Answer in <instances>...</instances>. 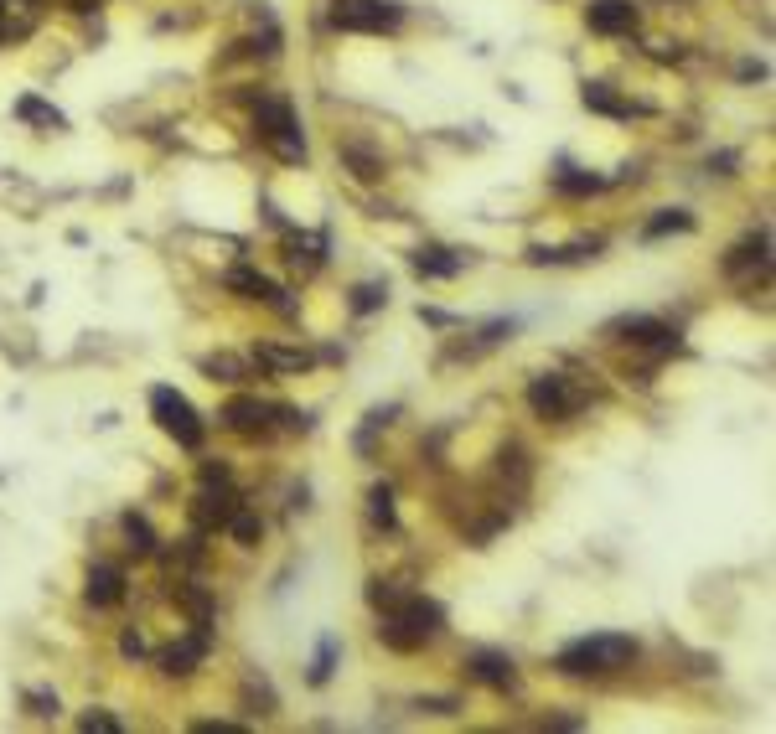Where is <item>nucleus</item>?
<instances>
[{"instance_id": "nucleus-1", "label": "nucleus", "mask_w": 776, "mask_h": 734, "mask_svg": "<svg viewBox=\"0 0 776 734\" xmlns=\"http://www.w3.org/2000/svg\"><path fill=\"white\" fill-rule=\"evenodd\" d=\"M632 662H637V641L616 636V631L580 636V641H570V647L559 652V672H570V678H601V672H621Z\"/></svg>"}, {"instance_id": "nucleus-2", "label": "nucleus", "mask_w": 776, "mask_h": 734, "mask_svg": "<svg viewBox=\"0 0 776 734\" xmlns=\"http://www.w3.org/2000/svg\"><path fill=\"white\" fill-rule=\"evenodd\" d=\"M254 130H259L264 145L275 150V161H285V166H301V161H306L301 119H295V109H290L285 99H275V94L254 99Z\"/></svg>"}, {"instance_id": "nucleus-3", "label": "nucleus", "mask_w": 776, "mask_h": 734, "mask_svg": "<svg viewBox=\"0 0 776 734\" xmlns=\"http://www.w3.org/2000/svg\"><path fill=\"white\" fill-rule=\"evenodd\" d=\"M332 26L342 32H363V37H383L404 26V6L399 0H332Z\"/></svg>"}, {"instance_id": "nucleus-4", "label": "nucleus", "mask_w": 776, "mask_h": 734, "mask_svg": "<svg viewBox=\"0 0 776 734\" xmlns=\"http://www.w3.org/2000/svg\"><path fill=\"white\" fill-rule=\"evenodd\" d=\"M151 414H156V424L161 430L182 445V450H197L202 445V419H197V409H192V399L187 393H176V388H151Z\"/></svg>"}, {"instance_id": "nucleus-5", "label": "nucleus", "mask_w": 776, "mask_h": 734, "mask_svg": "<svg viewBox=\"0 0 776 734\" xmlns=\"http://www.w3.org/2000/svg\"><path fill=\"white\" fill-rule=\"evenodd\" d=\"M528 409L539 414V419L564 424V419H575L585 409V393L564 378V373H539V378L528 383Z\"/></svg>"}, {"instance_id": "nucleus-6", "label": "nucleus", "mask_w": 776, "mask_h": 734, "mask_svg": "<svg viewBox=\"0 0 776 734\" xmlns=\"http://www.w3.org/2000/svg\"><path fill=\"white\" fill-rule=\"evenodd\" d=\"M611 342H632V347H658V352H673L678 347V331L658 316H616L606 326Z\"/></svg>"}, {"instance_id": "nucleus-7", "label": "nucleus", "mask_w": 776, "mask_h": 734, "mask_svg": "<svg viewBox=\"0 0 776 734\" xmlns=\"http://www.w3.org/2000/svg\"><path fill=\"white\" fill-rule=\"evenodd\" d=\"M233 435H249V440H259V435H270V424H275V404H259V399H249V393H238V399H228L223 404V414H218Z\"/></svg>"}, {"instance_id": "nucleus-8", "label": "nucleus", "mask_w": 776, "mask_h": 734, "mask_svg": "<svg viewBox=\"0 0 776 734\" xmlns=\"http://www.w3.org/2000/svg\"><path fill=\"white\" fill-rule=\"evenodd\" d=\"M228 290H238V295H244V300H264V305H275V311H295V300L270 280V274H259V269H249V264H233L228 269Z\"/></svg>"}, {"instance_id": "nucleus-9", "label": "nucleus", "mask_w": 776, "mask_h": 734, "mask_svg": "<svg viewBox=\"0 0 776 734\" xmlns=\"http://www.w3.org/2000/svg\"><path fill=\"white\" fill-rule=\"evenodd\" d=\"M207 647H213V626H192V636H182L171 652H161V672L166 678H187V672L207 657Z\"/></svg>"}, {"instance_id": "nucleus-10", "label": "nucleus", "mask_w": 776, "mask_h": 734, "mask_svg": "<svg viewBox=\"0 0 776 734\" xmlns=\"http://www.w3.org/2000/svg\"><path fill=\"white\" fill-rule=\"evenodd\" d=\"M466 667H471V678L476 683H487V688H497V693H513L518 688V667H513V657L507 652H471L466 657Z\"/></svg>"}, {"instance_id": "nucleus-11", "label": "nucleus", "mask_w": 776, "mask_h": 734, "mask_svg": "<svg viewBox=\"0 0 776 734\" xmlns=\"http://www.w3.org/2000/svg\"><path fill=\"white\" fill-rule=\"evenodd\" d=\"M585 21H590V32H601V37H621L637 26V6L632 0H590Z\"/></svg>"}, {"instance_id": "nucleus-12", "label": "nucleus", "mask_w": 776, "mask_h": 734, "mask_svg": "<svg viewBox=\"0 0 776 734\" xmlns=\"http://www.w3.org/2000/svg\"><path fill=\"white\" fill-rule=\"evenodd\" d=\"M233 492H213V486H202L197 502H192V523L197 533H213V528H228V517H233Z\"/></svg>"}, {"instance_id": "nucleus-13", "label": "nucleus", "mask_w": 776, "mask_h": 734, "mask_svg": "<svg viewBox=\"0 0 776 734\" xmlns=\"http://www.w3.org/2000/svg\"><path fill=\"white\" fill-rule=\"evenodd\" d=\"M83 595H88V605H99V610L125 600V574H119V564H94V569H88V590Z\"/></svg>"}, {"instance_id": "nucleus-14", "label": "nucleus", "mask_w": 776, "mask_h": 734, "mask_svg": "<svg viewBox=\"0 0 776 734\" xmlns=\"http://www.w3.org/2000/svg\"><path fill=\"white\" fill-rule=\"evenodd\" d=\"M466 264H471V254H456V249H420L414 254V274H420V280H456Z\"/></svg>"}, {"instance_id": "nucleus-15", "label": "nucleus", "mask_w": 776, "mask_h": 734, "mask_svg": "<svg viewBox=\"0 0 776 734\" xmlns=\"http://www.w3.org/2000/svg\"><path fill=\"white\" fill-rule=\"evenodd\" d=\"M580 99H585L590 114H606V119H632V114H637V104H626L611 83H585Z\"/></svg>"}, {"instance_id": "nucleus-16", "label": "nucleus", "mask_w": 776, "mask_h": 734, "mask_svg": "<svg viewBox=\"0 0 776 734\" xmlns=\"http://www.w3.org/2000/svg\"><path fill=\"white\" fill-rule=\"evenodd\" d=\"M254 362H259V367H275V373H306V367H311V352H306V347L259 342V347H254Z\"/></svg>"}, {"instance_id": "nucleus-17", "label": "nucleus", "mask_w": 776, "mask_h": 734, "mask_svg": "<svg viewBox=\"0 0 776 734\" xmlns=\"http://www.w3.org/2000/svg\"><path fill=\"white\" fill-rule=\"evenodd\" d=\"M606 249V238H580V243H564V249H528V264H580L595 259Z\"/></svg>"}, {"instance_id": "nucleus-18", "label": "nucleus", "mask_w": 776, "mask_h": 734, "mask_svg": "<svg viewBox=\"0 0 776 734\" xmlns=\"http://www.w3.org/2000/svg\"><path fill=\"white\" fill-rule=\"evenodd\" d=\"M176 600L187 605L192 626H213V595H207L202 585H192V579H176Z\"/></svg>"}, {"instance_id": "nucleus-19", "label": "nucleus", "mask_w": 776, "mask_h": 734, "mask_svg": "<svg viewBox=\"0 0 776 734\" xmlns=\"http://www.w3.org/2000/svg\"><path fill=\"white\" fill-rule=\"evenodd\" d=\"M554 187L564 197H590V192H601L606 187V176H590V171H575V166H559L554 171Z\"/></svg>"}, {"instance_id": "nucleus-20", "label": "nucleus", "mask_w": 776, "mask_h": 734, "mask_svg": "<svg viewBox=\"0 0 776 734\" xmlns=\"http://www.w3.org/2000/svg\"><path fill=\"white\" fill-rule=\"evenodd\" d=\"M342 166H352L357 181H378L383 176V156L368 145H342Z\"/></svg>"}, {"instance_id": "nucleus-21", "label": "nucleus", "mask_w": 776, "mask_h": 734, "mask_svg": "<svg viewBox=\"0 0 776 734\" xmlns=\"http://www.w3.org/2000/svg\"><path fill=\"white\" fill-rule=\"evenodd\" d=\"M16 119H26V125H42V130H63L68 119L57 114L52 104H42L37 94H26V99H16Z\"/></svg>"}, {"instance_id": "nucleus-22", "label": "nucleus", "mask_w": 776, "mask_h": 734, "mask_svg": "<svg viewBox=\"0 0 776 734\" xmlns=\"http://www.w3.org/2000/svg\"><path fill=\"white\" fill-rule=\"evenodd\" d=\"M694 228V212H683V207H663L658 218H652L647 228H642V238L652 243V238H668V233H689Z\"/></svg>"}, {"instance_id": "nucleus-23", "label": "nucleus", "mask_w": 776, "mask_h": 734, "mask_svg": "<svg viewBox=\"0 0 776 734\" xmlns=\"http://www.w3.org/2000/svg\"><path fill=\"white\" fill-rule=\"evenodd\" d=\"M202 373L213 378V383H244V378H249V362L218 352V357H202Z\"/></svg>"}, {"instance_id": "nucleus-24", "label": "nucleus", "mask_w": 776, "mask_h": 734, "mask_svg": "<svg viewBox=\"0 0 776 734\" xmlns=\"http://www.w3.org/2000/svg\"><path fill=\"white\" fill-rule=\"evenodd\" d=\"M368 512H373V523L378 528H399V512H394V486L378 481L373 492H368Z\"/></svg>"}, {"instance_id": "nucleus-25", "label": "nucleus", "mask_w": 776, "mask_h": 734, "mask_svg": "<svg viewBox=\"0 0 776 734\" xmlns=\"http://www.w3.org/2000/svg\"><path fill=\"white\" fill-rule=\"evenodd\" d=\"M337 652H342V641L337 636H321V647H316V662H311V683H332V672H337Z\"/></svg>"}, {"instance_id": "nucleus-26", "label": "nucleus", "mask_w": 776, "mask_h": 734, "mask_svg": "<svg viewBox=\"0 0 776 734\" xmlns=\"http://www.w3.org/2000/svg\"><path fill=\"white\" fill-rule=\"evenodd\" d=\"M378 305H388V285L383 280H363L352 290V316H373Z\"/></svg>"}, {"instance_id": "nucleus-27", "label": "nucleus", "mask_w": 776, "mask_h": 734, "mask_svg": "<svg viewBox=\"0 0 776 734\" xmlns=\"http://www.w3.org/2000/svg\"><path fill=\"white\" fill-rule=\"evenodd\" d=\"M321 259H326V238H321V233H311V238H295V243H290V264H301L306 274H311Z\"/></svg>"}, {"instance_id": "nucleus-28", "label": "nucleus", "mask_w": 776, "mask_h": 734, "mask_svg": "<svg viewBox=\"0 0 776 734\" xmlns=\"http://www.w3.org/2000/svg\"><path fill=\"white\" fill-rule=\"evenodd\" d=\"M125 538H130L135 554H156V533H151V523H145L140 512H125Z\"/></svg>"}, {"instance_id": "nucleus-29", "label": "nucleus", "mask_w": 776, "mask_h": 734, "mask_svg": "<svg viewBox=\"0 0 776 734\" xmlns=\"http://www.w3.org/2000/svg\"><path fill=\"white\" fill-rule=\"evenodd\" d=\"M228 533L238 538V543H259V533H264V523L254 512H244V507H233V517H228Z\"/></svg>"}, {"instance_id": "nucleus-30", "label": "nucleus", "mask_w": 776, "mask_h": 734, "mask_svg": "<svg viewBox=\"0 0 776 734\" xmlns=\"http://www.w3.org/2000/svg\"><path fill=\"white\" fill-rule=\"evenodd\" d=\"M404 600V590L399 585H388V579H373V585H368V605L378 610V616H388V610H394Z\"/></svg>"}, {"instance_id": "nucleus-31", "label": "nucleus", "mask_w": 776, "mask_h": 734, "mask_svg": "<svg viewBox=\"0 0 776 734\" xmlns=\"http://www.w3.org/2000/svg\"><path fill=\"white\" fill-rule=\"evenodd\" d=\"M513 331H518V321H513V316H507V321L497 316V321H487V326H482V336H476V347H492V342H502V336H513Z\"/></svg>"}, {"instance_id": "nucleus-32", "label": "nucleus", "mask_w": 776, "mask_h": 734, "mask_svg": "<svg viewBox=\"0 0 776 734\" xmlns=\"http://www.w3.org/2000/svg\"><path fill=\"white\" fill-rule=\"evenodd\" d=\"M26 703H32V714H37V719H57V709H63V703H57V693H42V688H37V693H26Z\"/></svg>"}, {"instance_id": "nucleus-33", "label": "nucleus", "mask_w": 776, "mask_h": 734, "mask_svg": "<svg viewBox=\"0 0 776 734\" xmlns=\"http://www.w3.org/2000/svg\"><path fill=\"white\" fill-rule=\"evenodd\" d=\"M78 724H83L88 734H94V729H99V734H119V729H125V724H119L114 714H94V709H88V714H83Z\"/></svg>"}, {"instance_id": "nucleus-34", "label": "nucleus", "mask_w": 776, "mask_h": 734, "mask_svg": "<svg viewBox=\"0 0 776 734\" xmlns=\"http://www.w3.org/2000/svg\"><path fill=\"white\" fill-rule=\"evenodd\" d=\"M119 652H125V657H145V636L140 631H125V636H119Z\"/></svg>"}, {"instance_id": "nucleus-35", "label": "nucleus", "mask_w": 776, "mask_h": 734, "mask_svg": "<svg viewBox=\"0 0 776 734\" xmlns=\"http://www.w3.org/2000/svg\"><path fill=\"white\" fill-rule=\"evenodd\" d=\"M420 321H430V326H451V316L435 311V305H420Z\"/></svg>"}, {"instance_id": "nucleus-36", "label": "nucleus", "mask_w": 776, "mask_h": 734, "mask_svg": "<svg viewBox=\"0 0 776 734\" xmlns=\"http://www.w3.org/2000/svg\"><path fill=\"white\" fill-rule=\"evenodd\" d=\"M197 734H238V724H218V719H207V724H197Z\"/></svg>"}, {"instance_id": "nucleus-37", "label": "nucleus", "mask_w": 776, "mask_h": 734, "mask_svg": "<svg viewBox=\"0 0 776 734\" xmlns=\"http://www.w3.org/2000/svg\"><path fill=\"white\" fill-rule=\"evenodd\" d=\"M549 729H580V719H575V714H554Z\"/></svg>"}, {"instance_id": "nucleus-38", "label": "nucleus", "mask_w": 776, "mask_h": 734, "mask_svg": "<svg viewBox=\"0 0 776 734\" xmlns=\"http://www.w3.org/2000/svg\"><path fill=\"white\" fill-rule=\"evenodd\" d=\"M68 11H78V16H88V11H99V0H68Z\"/></svg>"}]
</instances>
